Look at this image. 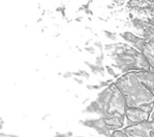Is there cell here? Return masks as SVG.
Here are the masks:
<instances>
[{
	"label": "cell",
	"instance_id": "cell-1",
	"mask_svg": "<svg viewBox=\"0 0 154 137\" xmlns=\"http://www.w3.org/2000/svg\"><path fill=\"white\" fill-rule=\"evenodd\" d=\"M116 86L125 99L128 108H141L151 113L154 106V93L146 88L135 72L125 73L116 81Z\"/></svg>",
	"mask_w": 154,
	"mask_h": 137
},
{
	"label": "cell",
	"instance_id": "cell-2",
	"mask_svg": "<svg viewBox=\"0 0 154 137\" xmlns=\"http://www.w3.org/2000/svg\"><path fill=\"white\" fill-rule=\"evenodd\" d=\"M116 68L123 73L139 71H151L147 59L141 52L135 48L128 46L125 43L116 42L114 43V51L111 52Z\"/></svg>",
	"mask_w": 154,
	"mask_h": 137
},
{
	"label": "cell",
	"instance_id": "cell-3",
	"mask_svg": "<svg viewBox=\"0 0 154 137\" xmlns=\"http://www.w3.org/2000/svg\"><path fill=\"white\" fill-rule=\"evenodd\" d=\"M96 101L100 105V111L98 114L101 119H107L112 116H125L128 108L125 99L115 83H112L101 92Z\"/></svg>",
	"mask_w": 154,
	"mask_h": 137
},
{
	"label": "cell",
	"instance_id": "cell-4",
	"mask_svg": "<svg viewBox=\"0 0 154 137\" xmlns=\"http://www.w3.org/2000/svg\"><path fill=\"white\" fill-rule=\"evenodd\" d=\"M128 137H154V121H147L133 126H126L122 130Z\"/></svg>",
	"mask_w": 154,
	"mask_h": 137
},
{
	"label": "cell",
	"instance_id": "cell-5",
	"mask_svg": "<svg viewBox=\"0 0 154 137\" xmlns=\"http://www.w3.org/2000/svg\"><path fill=\"white\" fill-rule=\"evenodd\" d=\"M142 37L146 40L142 54L147 59L151 71L154 72V29H149L142 32Z\"/></svg>",
	"mask_w": 154,
	"mask_h": 137
},
{
	"label": "cell",
	"instance_id": "cell-6",
	"mask_svg": "<svg viewBox=\"0 0 154 137\" xmlns=\"http://www.w3.org/2000/svg\"><path fill=\"white\" fill-rule=\"evenodd\" d=\"M149 116L150 113H146L141 108H126L125 111V119L128 122V126L147 122L149 121Z\"/></svg>",
	"mask_w": 154,
	"mask_h": 137
},
{
	"label": "cell",
	"instance_id": "cell-7",
	"mask_svg": "<svg viewBox=\"0 0 154 137\" xmlns=\"http://www.w3.org/2000/svg\"><path fill=\"white\" fill-rule=\"evenodd\" d=\"M135 74L137 78H139V81H140L146 88H148L150 91L154 92V72L139 71V72H135Z\"/></svg>",
	"mask_w": 154,
	"mask_h": 137
},
{
	"label": "cell",
	"instance_id": "cell-8",
	"mask_svg": "<svg viewBox=\"0 0 154 137\" xmlns=\"http://www.w3.org/2000/svg\"><path fill=\"white\" fill-rule=\"evenodd\" d=\"M94 129H95L101 136H104V137H110L113 133V131L111 130L110 127L107 125L106 122L104 121V119H102L101 118L96 119Z\"/></svg>",
	"mask_w": 154,
	"mask_h": 137
},
{
	"label": "cell",
	"instance_id": "cell-9",
	"mask_svg": "<svg viewBox=\"0 0 154 137\" xmlns=\"http://www.w3.org/2000/svg\"><path fill=\"white\" fill-rule=\"evenodd\" d=\"M131 25L135 27L136 29L140 30L141 32H144V31H147L149 29H153L152 27L150 26V24L145 22L144 20H141V19H138V18H135L133 17L131 18Z\"/></svg>",
	"mask_w": 154,
	"mask_h": 137
},
{
	"label": "cell",
	"instance_id": "cell-10",
	"mask_svg": "<svg viewBox=\"0 0 154 137\" xmlns=\"http://www.w3.org/2000/svg\"><path fill=\"white\" fill-rule=\"evenodd\" d=\"M120 36L122 37L125 41L131 42L133 46H134V44H136L137 42L141 39V36H137L134 33H131V32H125V33H121Z\"/></svg>",
	"mask_w": 154,
	"mask_h": 137
},
{
	"label": "cell",
	"instance_id": "cell-11",
	"mask_svg": "<svg viewBox=\"0 0 154 137\" xmlns=\"http://www.w3.org/2000/svg\"><path fill=\"white\" fill-rule=\"evenodd\" d=\"M96 119H84V121H80V124H82L83 126L88 127V128H94L95 127Z\"/></svg>",
	"mask_w": 154,
	"mask_h": 137
},
{
	"label": "cell",
	"instance_id": "cell-12",
	"mask_svg": "<svg viewBox=\"0 0 154 137\" xmlns=\"http://www.w3.org/2000/svg\"><path fill=\"white\" fill-rule=\"evenodd\" d=\"M104 33H105V35L108 37L109 39H111L112 41H116V40H117V36H116V34L113 33V32H110V31H107V30H104Z\"/></svg>",
	"mask_w": 154,
	"mask_h": 137
},
{
	"label": "cell",
	"instance_id": "cell-13",
	"mask_svg": "<svg viewBox=\"0 0 154 137\" xmlns=\"http://www.w3.org/2000/svg\"><path fill=\"white\" fill-rule=\"evenodd\" d=\"M111 137H128V135H126L122 130H115V131H113Z\"/></svg>",
	"mask_w": 154,
	"mask_h": 137
},
{
	"label": "cell",
	"instance_id": "cell-14",
	"mask_svg": "<svg viewBox=\"0 0 154 137\" xmlns=\"http://www.w3.org/2000/svg\"><path fill=\"white\" fill-rule=\"evenodd\" d=\"M85 64L89 67V68H91V72H93V73H95V74H99L98 66H97V65H94V64L89 63V62H86V61H85Z\"/></svg>",
	"mask_w": 154,
	"mask_h": 137
},
{
	"label": "cell",
	"instance_id": "cell-15",
	"mask_svg": "<svg viewBox=\"0 0 154 137\" xmlns=\"http://www.w3.org/2000/svg\"><path fill=\"white\" fill-rule=\"evenodd\" d=\"M103 60H104V55L101 53L100 56L96 59V65L97 66H103Z\"/></svg>",
	"mask_w": 154,
	"mask_h": 137
},
{
	"label": "cell",
	"instance_id": "cell-16",
	"mask_svg": "<svg viewBox=\"0 0 154 137\" xmlns=\"http://www.w3.org/2000/svg\"><path fill=\"white\" fill-rule=\"evenodd\" d=\"M78 72H79V74H80V76H82V78H89V74H88V71H85V70H78Z\"/></svg>",
	"mask_w": 154,
	"mask_h": 137
},
{
	"label": "cell",
	"instance_id": "cell-17",
	"mask_svg": "<svg viewBox=\"0 0 154 137\" xmlns=\"http://www.w3.org/2000/svg\"><path fill=\"white\" fill-rule=\"evenodd\" d=\"M106 70L107 72H108L110 75H112V76H116V74H115V72H114V70L112 69V67L111 66H106Z\"/></svg>",
	"mask_w": 154,
	"mask_h": 137
},
{
	"label": "cell",
	"instance_id": "cell-18",
	"mask_svg": "<svg viewBox=\"0 0 154 137\" xmlns=\"http://www.w3.org/2000/svg\"><path fill=\"white\" fill-rule=\"evenodd\" d=\"M83 113H95V110H94V108H93V106L91 105H89L85 109L83 110Z\"/></svg>",
	"mask_w": 154,
	"mask_h": 137
},
{
	"label": "cell",
	"instance_id": "cell-19",
	"mask_svg": "<svg viewBox=\"0 0 154 137\" xmlns=\"http://www.w3.org/2000/svg\"><path fill=\"white\" fill-rule=\"evenodd\" d=\"M147 23L150 24V26L154 29V12L152 14V16L150 17V19H149L148 21H147Z\"/></svg>",
	"mask_w": 154,
	"mask_h": 137
},
{
	"label": "cell",
	"instance_id": "cell-20",
	"mask_svg": "<svg viewBox=\"0 0 154 137\" xmlns=\"http://www.w3.org/2000/svg\"><path fill=\"white\" fill-rule=\"evenodd\" d=\"M105 49L106 51H114V43H111V44H106L105 46Z\"/></svg>",
	"mask_w": 154,
	"mask_h": 137
},
{
	"label": "cell",
	"instance_id": "cell-21",
	"mask_svg": "<svg viewBox=\"0 0 154 137\" xmlns=\"http://www.w3.org/2000/svg\"><path fill=\"white\" fill-rule=\"evenodd\" d=\"M72 75H73L72 72H65L64 74H62V76H63L64 78H70Z\"/></svg>",
	"mask_w": 154,
	"mask_h": 137
},
{
	"label": "cell",
	"instance_id": "cell-22",
	"mask_svg": "<svg viewBox=\"0 0 154 137\" xmlns=\"http://www.w3.org/2000/svg\"><path fill=\"white\" fill-rule=\"evenodd\" d=\"M85 49H86V52H88V53H91V54H95V49L91 48V46H86Z\"/></svg>",
	"mask_w": 154,
	"mask_h": 137
},
{
	"label": "cell",
	"instance_id": "cell-23",
	"mask_svg": "<svg viewBox=\"0 0 154 137\" xmlns=\"http://www.w3.org/2000/svg\"><path fill=\"white\" fill-rule=\"evenodd\" d=\"M99 86L101 87V88H103V87H109L110 84H109L107 81H100V84H99Z\"/></svg>",
	"mask_w": 154,
	"mask_h": 137
},
{
	"label": "cell",
	"instance_id": "cell-24",
	"mask_svg": "<svg viewBox=\"0 0 154 137\" xmlns=\"http://www.w3.org/2000/svg\"><path fill=\"white\" fill-rule=\"evenodd\" d=\"M95 46H98V48L100 49H103V46H102V44H101V42H100V41H96V42H95Z\"/></svg>",
	"mask_w": 154,
	"mask_h": 137
},
{
	"label": "cell",
	"instance_id": "cell-25",
	"mask_svg": "<svg viewBox=\"0 0 154 137\" xmlns=\"http://www.w3.org/2000/svg\"><path fill=\"white\" fill-rule=\"evenodd\" d=\"M54 137H68V135H67V134H63V133H57Z\"/></svg>",
	"mask_w": 154,
	"mask_h": 137
},
{
	"label": "cell",
	"instance_id": "cell-26",
	"mask_svg": "<svg viewBox=\"0 0 154 137\" xmlns=\"http://www.w3.org/2000/svg\"><path fill=\"white\" fill-rule=\"evenodd\" d=\"M74 79H75V81H76V83H78L79 84H83V81H82V79H81V78H74Z\"/></svg>",
	"mask_w": 154,
	"mask_h": 137
},
{
	"label": "cell",
	"instance_id": "cell-27",
	"mask_svg": "<svg viewBox=\"0 0 154 137\" xmlns=\"http://www.w3.org/2000/svg\"><path fill=\"white\" fill-rule=\"evenodd\" d=\"M86 89H88V90H94V86H93V84H86Z\"/></svg>",
	"mask_w": 154,
	"mask_h": 137
},
{
	"label": "cell",
	"instance_id": "cell-28",
	"mask_svg": "<svg viewBox=\"0 0 154 137\" xmlns=\"http://www.w3.org/2000/svg\"><path fill=\"white\" fill-rule=\"evenodd\" d=\"M67 135H68V137H73V132H71V131H69V132H67Z\"/></svg>",
	"mask_w": 154,
	"mask_h": 137
},
{
	"label": "cell",
	"instance_id": "cell-29",
	"mask_svg": "<svg viewBox=\"0 0 154 137\" xmlns=\"http://www.w3.org/2000/svg\"><path fill=\"white\" fill-rule=\"evenodd\" d=\"M85 12L86 14H93V12H91V11H89V9H85Z\"/></svg>",
	"mask_w": 154,
	"mask_h": 137
},
{
	"label": "cell",
	"instance_id": "cell-30",
	"mask_svg": "<svg viewBox=\"0 0 154 137\" xmlns=\"http://www.w3.org/2000/svg\"><path fill=\"white\" fill-rule=\"evenodd\" d=\"M8 137H19L18 135H14V134H8Z\"/></svg>",
	"mask_w": 154,
	"mask_h": 137
},
{
	"label": "cell",
	"instance_id": "cell-31",
	"mask_svg": "<svg viewBox=\"0 0 154 137\" xmlns=\"http://www.w3.org/2000/svg\"><path fill=\"white\" fill-rule=\"evenodd\" d=\"M81 20H82V19H81V18H79V19H78V18H77V19H76V21H77V22H80V21H81Z\"/></svg>",
	"mask_w": 154,
	"mask_h": 137
},
{
	"label": "cell",
	"instance_id": "cell-32",
	"mask_svg": "<svg viewBox=\"0 0 154 137\" xmlns=\"http://www.w3.org/2000/svg\"><path fill=\"white\" fill-rule=\"evenodd\" d=\"M152 121H154V113H153V114H152Z\"/></svg>",
	"mask_w": 154,
	"mask_h": 137
}]
</instances>
